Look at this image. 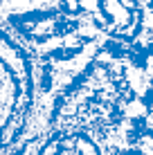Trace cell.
<instances>
[{"label": "cell", "instance_id": "cell-1", "mask_svg": "<svg viewBox=\"0 0 153 155\" xmlns=\"http://www.w3.org/2000/svg\"><path fill=\"white\" fill-rule=\"evenodd\" d=\"M23 70L25 63L14 47H9L7 54H0V133L12 124L18 108L27 104L23 94L27 77Z\"/></svg>", "mask_w": 153, "mask_h": 155}, {"label": "cell", "instance_id": "cell-2", "mask_svg": "<svg viewBox=\"0 0 153 155\" xmlns=\"http://www.w3.org/2000/svg\"><path fill=\"white\" fill-rule=\"evenodd\" d=\"M43 155H95V148L86 140H75V142H56Z\"/></svg>", "mask_w": 153, "mask_h": 155}]
</instances>
